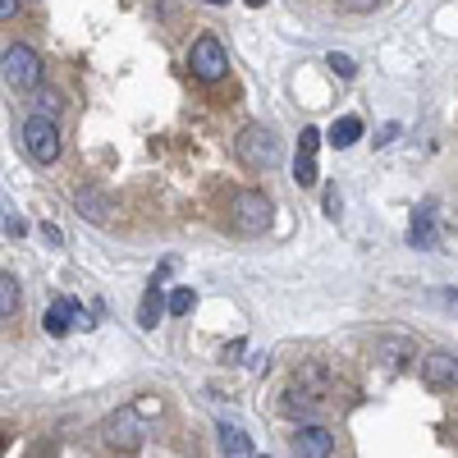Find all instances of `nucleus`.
Instances as JSON below:
<instances>
[{
    "label": "nucleus",
    "instance_id": "14",
    "mask_svg": "<svg viewBox=\"0 0 458 458\" xmlns=\"http://www.w3.org/2000/svg\"><path fill=\"white\" fill-rule=\"evenodd\" d=\"M298 386H302V394L321 399V394L330 390V371H326L321 362H308V367H298Z\"/></svg>",
    "mask_w": 458,
    "mask_h": 458
},
{
    "label": "nucleus",
    "instance_id": "25",
    "mask_svg": "<svg viewBox=\"0 0 458 458\" xmlns=\"http://www.w3.org/2000/svg\"><path fill=\"white\" fill-rule=\"evenodd\" d=\"M248 5H266V0H248Z\"/></svg>",
    "mask_w": 458,
    "mask_h": 458
},
{
    "label": "nucleus",
    "instance_id": "19",
    "mask_svg": "<svg viewBox=\"0 0 458 458\" xmlns=\"http://www.w3.org/2000/svg\"><path fill=\"white\" fill-rule=\"evenodd\" d=\"M326 64H330V69H335V73H339V79H353V73H358V64H353V60H349V55H339V51H335V55H330V60H326Z\"/></svg>",
    "mask_w": 458,
    "mask_h": 458
},
{
    "label": "nucleus",
    "instance_id": "3",
    "mask_svg": "<svg viewBox=\"0 0 458 458\" xmlns=\"http://www.w3.org/2000/svg\"><path fill=\"white\" fill-rule=\"evenodd\" d=\"M23 151L37 161V165H55L60 161V129L55 120H47V114H28V124H23Z\"/></svg>",
    "mask_w": 458,
    "mask_h": 458
},
{
    "label": "nucleus",
    "instance_id": "10",
    "mask_svg": "<svg viewBox=\"0 0 458 458\" xmlns=\"http://www.w3.org/2000/svg\"><path fill=\"white\" fill-rule=\"evenodd\" d=\"M73 321H83V326H92L88 321V312L79 308V302H73V298H60V302H51V312H47V335H69L73 330Z\"/></svg>",
    "mask_w": 458,
    "mask_h": 458
},
{
    "label": "nucleus",
    "instance_id": "20",
    "mask_svg": "<svg viewBox=\"0 0 458 458\" xmlns=\"http://www.w3.org/2000/svg\"><path fill=\"white\" fill-rule=\"evenodd\" d=\"M339 5L349 10V14H371V10L380 5V0H339Z\"/></svg>",
    "mask_w": 458,
    "mask_h": 458
},
{
    "label": "nucleus",
    "instance_id": "23",
    "mask_svg": "<svg viewBox=\"0 0 458 458\" xmlns=\"http://www.w3.org/2000/svg\"><path fill=\"white\" fill-rule=\"evenodd\" d=\"M326 211L339 216V193H335V188H326Z\"/></svg>",
    "mask_w": 458,
    "mask_h": 458
},
{
    "label": "nucleus",
    "instance_id": "5",
    "mask_svg": "<svg viewBox=\"0 0 458 458\" xmlns=\"http://www.w3.org/2000/svg\"><path fill=\"white\" fill-rule=\"evenodd\" d=\"M188 64H193V79L220 83L225 73H229V55H225V47H220V37L202 32L198 42H193V51H188Z\"/></svg>",
    "mask_w": 458,
    "mask_h": 458
},
{
    "label": "nucleus",
    "instance_id": "12",
    "mask_svg": "<svg viewBox=\"0 0 458 458\" xmlns=\"http://www.w3.org/2000/svg\"><path fill=\"white\" fill-rule=\"evenodd\" d=\"M161 312H165V298H161V284L151 280V284H147V293H142V302H138V326H142V330H151Z\"/></svg>",
    "mask_w": 458,
    "mask_h": 458
},
{
    "label": "nucleus",
    "instance_id": "21",
    "mask_svg": "<svg viewBox=\"0 0 458 458\" xmlns=\"http://www.w3.org/2000/svg\"><path fill=\"white\" fill-rule=\"evenodd\" d=\"M42 239H47L51 248H60V243H64V234H60V229H55V225H42Z\"/></svg>",
    "mask_w": 458,
    "mask_h": 458
},
{
    "label": "nucleus",
    "instance_id": "24",
    "mask_svg": "<svg viewBox=\"0 0 458 458\" xmlns=\"http://www.w3.org/2000/svg\"><path fill=\"white\" fill-rule=\"evenodd\" d=\"M394 133H399V124H386V129H380V138H376V142L386 147V142H394Z\"/></svg>",
    "mask_w": 458,
    "mask_h": 458
},
{
    "label": "nucleus",
    "instance_id": "2",
    "mask_svg": "<svg viewBox=\"0 0 458 458\" xmlns=\"http://www.w3.org/2000/svg\"><path fill=\"white\" fill-rule=\"evenodd\" d=\"M234 157L248 165V170H271L280 161V138L266 129V124H248L239 138H234Z\"/></svg>",
    "mask_w": 458,
    "mask_h": 458
},
{
    "label": "nucleus",
    "instance_id": "1",
    "mask_svg": "<svg viewBox=\"0 0 458 458\" xmlns=\"http://www.w3.org/2000/svg\"><path fill=\"white\" fill-rule=\"evenodd\" d=\"M229 225H234L239 234H248V239L266 234V229H271V198L257 193V188L234 193V198H229Z\"/></svg>",
    "mask_w": 458,
    "mask_h": 458
},
{
    "label": "nucleus",
    "instance_id": "11",
    "mask_svg": "<svg viewBox=\"0 0 458 458\" xmlns=\"http://www.w3.org/2000/svg\"><path fill=\"white\" fill-rule=\"evenodd\" d=\"M73 202H79V211L92 220V225H106L110 220V211H114V202H110V193H101V188H79V193H73Z\"/></svg>",
    "mask_w": 458,
    "mask_h": 458
},
{
    "label": "nucleus",
    "instance_id": "9",
    "mask_svg": "<svg viewBox=\"0 0 458 458\" xmlns=\"http://www.w3.org/2000/svg\"><path fill=\"white\" fill-rule=\"evenodd\" d=\"M317 151H321V133L317 129H302V138H298V161H293V179L302 183V188H312L317 183Z\"/></svg>",
    "mask_w": 458,
    "mask_h": 458
},
{
    "label": "nucleus",
    "instance_id": "16",
    "mask_svg": "<svg viewBox=\"0 0 458 458\" xmlns=\"http://www.w3.org/2000/svg\"><path fill=\"white\" fill-rule=\"evenodd\" d=\"M14 312H19V280L0 276V317H14Z\"/></svg>",
    "mask_w": 458,
    "mask_h": 458
},
{
    "label": "nucleus",
    "instance_id": "8",
    "mask_svg": "<svg viewBox=\"0 0 458 458\" xmlns=\"http://www.w3.org/2000/svg\"><path fill=\"white\" fill-rule=\"evenodd\" d=\"M408 243L422 248V252H436V248H440V220H436V207H431V202H422V207L412 211V220H408Z\"/></svg>",
    "mask_w": 458,
    "mask_h": 458
},
{
    "label": "nucleus",
    "instance_id": "18",
    "mask_svg": "<svg viewBox=\"0 0 458 458\" xmlns=\"http://www.w3.org/2000/svg\"><path fill=\"white\" fill-rule=\"evenodd\" d=\"M60 110H64V101H60L55 92H37V110H32V114H47V120H55Z\"/></svg>",
    "mask_w": 458,
    "mask_h": 458
},
{
    "label": "nucleus",
    "instance_id": "7",
    "mask_svg": "<svg viewBox=\"0 0 458 458\" xmlns=\"http://www.w3.org/2000/svg\"><path fill=\"white\" fill-rule=\"evenodd\" d=\"M289 454H293V458H330V454H335V436H330L326 427L308 422V427H298V431H293Z\"/></svg>",
    "mask_w": 458,
    "mask_h": 458
},
{
    "label": "nucleus",
    "instance_id": "13",
    "mask_svg": "<svg viewBox=\"0 0 458 458\" xmlns=\"http://www.w3.org/2000/svg\"><path fill=\"white\" fill-rule=\"evenodd\" d=\"M358 138H362V120H358V114H344V120L330 124V138H326V142H330L335 151H344V147H353Z\"/></svg>",
    "mask_w": 458,
    "mask_h": 458
},
{
    "label": "nucleus",
    "instance_id": "17",
    "mask_svg": "<svg viewBox=\"0 0 458 458\" xmlns=\"http://www.w3.org/2000/svg\"><path fill=\"white\" fill-rule=\"evenodd\" d=\"M165 308H170V317H188L198 308V298H193V289H174L170 298H165Z\"/></svg>",
    "mask_w": 458,
    "mask_h": 458
},
{
    "label": "nucleus",
    "instance_id": "6",
    "mask_svg": "<svg viewBox=\"0 0 458 458\" xmlns=\"http://www.w3.org/2000/svg\"><path fill=\"white\" fill-rule=\"evenodd\" d=\"M417 367H422L427 390H454L458 386V353H449V349H431Z\"/></svg>",
    "mask_w": 458,
    "mask_h": 458
},
{
    "label": "nucleus",
    "instance_id": "27",
    "mask_svg": "<svg viewBox=\"0 0 458 458\" xmlns=\"http://www.w3.org/2000/svg\"><path fill=\"white\" fill-rule=\"evenodd\" d=\"M0 449H5V431H0Z\"/></svg>",
    "mask_w": 458,
    "mask_h": 458
},
{
    "label": "nucleus",
    "instance_id": "26",
    "mask_svg": "<svg viewBox=\"0 0 458 458\" xmlns=\"http://www.w3.org/2000/svg\"><path fill=\"white\" fill-rule=\"evenodd\" d=\"M207 5H225V0H207Z\"/></svg>",
    "mask_w": 458,
    "mask_h": 458
},
{
    "label": "nucleus",
    "instance_id": "4",
    "mask_svg": "<svg viewBox=\"0 0 458 458\" xmlns=\"http://www.w3.org/2000/svg\"><path fill=\"white\" fill-rule=\"evenodd\" d=\"M0 79H5L10 88H19V92L37 88L42 83V55H37L32 47H23V42H14L5 55H0Z\"/></svg>",
    "mask_w": 458,
    "mask_h": 458
},
{
    "label": "nucleus",
    "instance_id": "15",
    "mask_svg": "<svg viewBox=\"0 0 458 458\" xmlns=\"http://www.w3.org/2000/svg\"><path fill=\"white\" fill-rule=\"evenodd\" d=\"M220 454H225V458H257L252 440H248L239 427H220Z\"/></svg>",
    "mask_w": 458,
    "mask_h": 458
},
{
    "label": "nucleus",
    "instance_id": "22",
    "mask_svg": "<svg viewBox=\"0 0 458 458\" xmlns=\"http://www.w3.org/2000/svg\"><path fill=\"white\" fill-rule=\"evenodd\" d=\"M19 14V0H0V19H14Z\"/></svg>",
    "mask_w": 458,
    "mask_h": 458
}]
</instances>
